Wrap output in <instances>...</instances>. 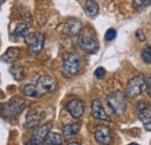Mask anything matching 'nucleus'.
Here are the masks:
<instances>
[{
    "label": "nucleus",
    "mask_w": 151,
    "mask_h": 145,
    "mask_svg": "<svg viewBox=\"0 0 151 145\" xmlns=\"http://www.w3.org/2000/svg\"><path fill=\"white\" fill-rule=\"evenodd\" d=\"M26 106V102L23 99H20V98H14L12 100H9L8 102H6L4 105V108H5V116L6 117H9V118H15L23 110Z\"/></svg>",
    "instance_id": "obj_6"
},
{
    "label": "nucleus",
    "mask_w": 151,
    "mask_h": 145,
    "mask_svg": "<svg viewBox=\"0 0 151 145\" xmlns=\"http://www.w3.org/2000/svg\"><path fill=\"white\" fill-rule=\"evenodd\" d=\"M9 72H11V74L17 80H21V79L24 78V69L22 66H20V65H18V66H12L9 69Z\"/></svg>",
    "instance_id": "obj_21"
},
{
    "label": "nucleus",
    "mask_w": 151,
    "mask_h": 145,
    "mask_svg": "<svg viewBox=\"0 0 151 145\" xmlns=\"http://www.w3.org/2000/svg\"><path fill=\"white\" fill-rule=\"evenodd\" d=\"M83 29V23L78 19H69L63 26V33L68 36H77Z\"/></svg>",
    "instance_id": "obj_12"
},
{
    "label": "nucleus",
    "mask_w": 151,
    "mask_h": 145,
    "mask_svg": "<svg viewBox=\"0 0 151 145\" xmlns=\"http://www.w3.org/2000/svg\"><path fill=\"white\" fill-rule=\"evenodd\" d=\"M99 4L95 0H86L84 4V11L86 13L87 17L90 18H94L99 14Z\"/></svg>",
    "instance_id": "obj_16"
},
{
    "label": "nucleus",
    "mask_w": 151,
    "mask_h": 145,
    "mask_svg": "<svg viewBox=\"0 0 151 145\" xmlns=\"http://www.w3.org/2000/svg\"><path fill=\"white\" fill-rule=\"evenodd\" d=\"M94 75L95 78H98V79H102L106 75V70L104 67H98L94 71Z\"/></svg>",
    "instance_id": "obj_25"
},
{
    "label": "nucleus",
    "mask_w": 151,
    "mask_h": 145,
    "mask_svg": "<svg viewBox=\"0 0 151 145\" xmlns=\"http://www.w3.org/2000/svg\"><path fill=\"white\" fill-rule=\"evenodd\" d=\"M65 109H66V111H68L73 118L77 120V118H80V117L83 116L84 110H85V105H84V102H83L81 100H79V99H72V100H70V101L66 103Z\"/></svg>",
    "instance_id": "obj_10"
},
{
    "label": "nucleus",
    "mask_w": 151,
    "mask_h": 145,
    "mask_svg": "<svg viewBox=\"0 0 151 145\" xmlns=\"http://www.w3.org/2000/svg\"><path fill=\"white\" fill-rule=\"evenodd\" d=\"M106 101H107L109 108L112 109V111L116 115L123 114L127 109V106H128L127 94H124L121 91H116L108 94L106 98Z\"/></svg>",
    "instance_id": "obj_1"
},
{
    "label": "nucleus",
    "mask_w": 151,
    "mask_h": 145,
    "mask_svg": "<svg viewBox=\"0 0 151 145\" xmlns=\"http://www.w3.org/2000/svg\"><path fill=\"white\" fill-rule=\"evenodd\" d=\"M116 35H117L116 30H115L114 28H109V29L106 32V34H105V39L108 41V42H111V41H113V39L116 38Z\"/></svg>",
    "instance_id": "obj_23"
},
{
    "label": "nucleus",
    "mask_w": 151,
    "mask_h": 145,
    "mask_svg": "<svg viewBox=\"0 0 151 145\" xmlns=\"http://www.w3.org/2000/svg\"><path fill=\"white\" fill-rule=\"evenodd\" d=\"M147 90H148V93L151 98V74L147 77Z\"/></svg>",
    "instance_id": "obj_26"
},
{
    "label": "nucleus",
    "mask_w": 151,
    "mask_h": 145,
    "mask_svg": "<svg viewBox=\"0 0 151 145\" xmlns=\"http://www.w3.org/2000/svg\"><path fill=\"white\" fill-rule=\"evenodd\" d=\"M79 48L86 54H95L99 50V42L94 36L91 35H83L78 38Z\"/></svg>",
    "instance_id": "obj_7"
},
{
    "label": "nucleus",
    "mask_w": 151,
    "mask_h": 145,
    "mask_svg": "<svg viewBox=\"0 0 151 145\" xmlns=\"http://www.w3.org/2000/svg\"><path fill=\"white\" fill-rule=\"evenodd\" d=\"M81 69V58L76 54H69L64 57L60 72L65 78H71L76 75Z\"/></svg>",
    "instance_id": "obj_2"
},
{
    "label": "nucleus",
    "mask_w": 151,
    "mask_h": 145,
    "mask_svg": "<svg viewBox=\"0 0 151 145\" xmlns=\"http://www.w3.org/2000/svg\"><path fill=\"white\" fill-rule=\"evenodd\" d=\"M26 145H38V144H36L35 142H33V141L30 139V141H29V142H28V143H27V144H26Z\"/></svg>",
    "instance_id": "obj_28"
},
{
    "label": "nucleus",
    "mask_w": 151,
    "mask_h": 145,
    "mask_svg": "<svg viewBox=\"0 0 151 145\" xmlns=\"http://www.w3.org/2000/svg\"><path fill=\"white\" fill-rule=\"evenodd\" d=\"M50 130H51V124H50V123L43 124V126H41V127H37L35 129L34 134H33L32 141L35 142L36 144L42 145V143L45 141L47 136L50 134Z\"/></svg>",
    "instance_id": "obj_13"
},
{
    "label": "nucleus",
    "mask_w": 151,
    "mask_h": 145,
    "mask_svg": "<svg viewBox=\"0 0 151 145\" xmlns=\"http://www.w3.org/2000/svg\"><path fill=\"white\" fill-rule=\"evenodd\" d=\"M149 5H151V0H134V8L136 9L144 6H149Z\"/></svg>",
    "instance_id": "obj_24"
},
{
    "label": "nucleus",
    "mask_w": 151,
    "mask_h": 145,
    "mask_svg": "<svg viewBox=\"0 0 151 145\" xmlns=\"http://www.w3.org/2000/svg\"><path fill=\"white\" fill-rule=\"evenodd\" d=\"M45 145H62V136L57 132H50L45 141H44Z\"/></svg>",
    "instance_id": "obj_20"
},
{
    "label": "nucleus",
    "mask_w": 151,
    "mask_h": 145,
    "mask_svg": "<svg viewBox=\"0 0 151 145\" xmlns=\"http://www.w3.org/2000/svg\"><path fill=\"white\" fill-rule=\"evenodd\" d=\"M21 92L24 96H28V98H32V99H36L41 95V92L37 88L36 85L34 84H27L24 85L22 88H21Z\"/></svg>",
    "instance_id": "obj_18"
},
{
    "label": "nucleus",
    "mask_w": 151,
    "mask_h": 145,
    "mask_svg": "<svg viewBox=\"0 0 151 145\" xmlns=\"http://www.w3.org/2000/svg\"><path fill=\"white\" fill-rule=\"evenodd\" d=\"M136 36L138 37V39H139V41H144V39H145V36L143 35L142 30H137V33H136Z\"/></svg>",
    "instance_id": "obj_27"
},
{
    "label": "nucleus",
    "mask_w": 151,
    "mask_h": 145,
    "mask_svg": "<svg viewBox=\"0 0 151 145\" xmlns=\"http://www.w3.org/2000/svg\"><path fill=\"white\" fill-rule=\"evenodd\" d=\"M147 90V79L143 75H135L129 79L126 88V94L129 98H136Z\"/></svg>",
    "instance_id": "obj_3"
},
{
    "label": "nucleus",
    "mask_w": 151,
    "mask_h": 145,
    "mask_svg": "<svg viewBox=\"0 0 151 145\" xmlns=\"http://www.w3.org/2000/svg\"><path fill=\"white\" fill-rule=\"evenodd\" d=\"M28 34H29V28L26 23H18L14 32H13V35L15 37V39L24 38Z\"/></svg>",
    "instance_id": "obj_19"
},
{
    "label": "nucleus",
    "mask_w": 151,
    "mask_h": 145,
    "mask_svg": "<svg viewBox=\"0 0 151 145\" xmlns=\"http://www.w3.org/2000/svg\"><path fill=\"white\" fill-rule=\"evenodd\" d=\"M128 145H138V144H136V143H130V144H128Z\"/></svg>",
    "instance_id": "obj_30"
},
{
    "label": "nucleus",
    "mask_w": 151,
    "mask_h": 145,
    "mask_svg": "<svg viewBox=\"0 0 151 145\" xmlns=\"http://www.w3.org/2000/svg\"><path fill=\"white\" fill-rule=\"evenodd\" d=\"M138 120L142 122L143 127L147 131H151V106L148 102L139 101L136 105Z\"/></svg>",
    "instance_id": "obj_5"
},
{
    "label": "nucleus",
    "mask_w": 151,
    "mask_h": 145,
    "mask_svg": "<svg viewBox=\"0 0 151 145\" xmlns=\"http://www.w3.org/2000/svg\"><path fill=\"white\" fill-rule=\"evenodd\" d=\"M141 57H142V60L144 63L151 64V47H145L141 51Z\"/></svg>",
    "instance_id": "obj_22"
},
{
    "label": "nucleus",
    "mask_w": 151,
    "mask_h": 145,
    "mask_svg": "<svg viewBox=\"0 0 151 145\" xmlns=\"http://www.w3.org/2000/svg\"><path fill=\"white\" fill-rule=\"evenodd\" d=\"M36 86L41 92V94H47V93H51L56 90L57 81L54 77L48 75V74H43L37 79Z\"/></svg>",
    "instance_id": "obj_8"
},
{
    "label": "nucleus",
    "mask_w": 151,
    "mask_h": 145,
    "mask_svg": "<svg viewBox=\"0 0 151 145\" xmlns=\"http://www.w3.org/2000/svg\"><path fill=\"white\" fill-rule=\"evenodd\" d=\"M43 116L42 114L37 111L36 109H29L27 115H26V122H24V127L26 128H35L40 124V122L42 121Z\"/></svg>",
    "instance_id": "obj_14"
},
{
    "label": "nucleus",
    "mask_w": 151,
    "mask_h": 145,
    "mask_svg": "<svg viewBox=\"0 0 151 145\" xmlns=\"http://www.w3.org/2000/svg\"><path fill=\"white\" fill-rule=\"evenodd\" d=\"M91 114L95 120H100V121H111V116L108 115V113L106 111V109L104 108L101 101L99 99H95L92 101L91 105Z\"/></svg>",
    "instance_id": "obj_11"
},
{
    "label": "nucleus",
    "mask_w": 151,
    "mask_h": 145,
    "mask_svg": "<svg viewBox=\"0 0 151 145\" xmlns=\"http://www.w3.org/2000/svg\"><path fill=\"white\" fill-rule=\"evenodd\" d=\"M68 145H81L80 143H78V142H70Z\"/></svg>",
    "instance_id": "obj_29"
},
{
    "label": "nucleus",
    "mask_w": 151,
    "mask_h": 145,
    "mask_svg": "<svg viewBox=\"0 0 151 145\" xmlns=\"http://www.w3.org/2000/svg\"><path fill=\"white\" fill-rule=\"evenodd\" d=\"M94 139L101 145H111L113 143V135L107 126H99L94 131Z\"/></svg>",
    "instance_id": "obj_9"
},
{
    "label": "nucleus",
    "mask_w": 151,
    "mask_h": 145,
    "mask_svg": "<svg viewBox=\"0 0 151 145\" xmlns=\"http://www.w3.org/2000/svg\"><path fill=\"white\" fill-rule=\"evenodd\" d=\"M24 42L32 55H37L42 51L45 42V36L41 33H29L24 37Z\"/></svg>",
    "instance_id": "obj_4"
},
{
    "label": "nucleus",
    "mask_w": 151,
    "mask_h": 145,
    "mask_svg": "<svg viewBox=\"0 0 151 145\" xmlns=\"http://www.w3.org/2000/svg\"><path fill=\"white\" fill-rule=\"evenodd\" d=\"M21 55V49L18 47H11L6 50V52L4 54L1 60L5 62V63H13L15 62Z\"/></svg>",
    "instance_id": "obj_15"
},
{
    "label": "nucleus",
    "mask_w": 151,
    "mask_h": 145,
    "mask_svg": "<svg viewBox=\"0 0 151 145\" xmlns=\"http://www.w3.org/2000/svg\"><path fill=\"white\" fill-rule=\"evenodd\" d=\"M80 130V124L73 123V124H66L63 127V138L64 139H71L72 137H75L76 135L79 132Z\"/></svg>",
    "instance_id": "obj_17"
}]
</instances>
